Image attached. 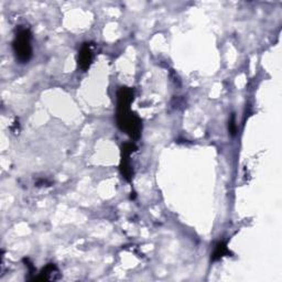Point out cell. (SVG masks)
<instances>
[{
	"instance_id": "3",
	"label": "cell",
	"mask_w": 282,
	"mask_h": 282,
	"mask_svg": "<svg viewBox=\"0 0 282 282\" xmlns=\"http://www.w3.org/2000/svg\"><path fill=\"white\" fill-rule=\"evenodd\" d=\"M137 147L132 143H127L122 148V160H121V172L127 181L131 180L132 169L130 166V154L135 152Z\"/></svg>"
},
{
	"instance_id": "2",
	"label": "cell",
	"mask_w": 282,
	"mask_h": 282,
	"mask_svg": "<svg viewBox=\"0 0 282 282\" xmlns=\"http://www.w3.org/2000/svg\"><path fill=\"white\" fill-rule=\"evenodd\" d=\"M13 52L16 58L21 63H28L32 56L31 45V32L27 28H21L16 34V38L12 42Z\"/></svg>"
},
{
	"instance_id": "5",
	"label": "cell",
	"mask_w": 282,
	"mask_h": 282,
	"mask_svg": "<svg viewBox=\"0 0 282 282\" xmlns=\"http://www.w3.org/2000/svg\"><path fill=\"white\" fill-rule=\"evenodd\" d=\"M60 278V273L58 267L53 264H49L46 265L42 271L39 273V276L37 278H34V280H41V281H50V280H58Z\"/></svg>"
},
{
	"instance_id": "6",
	"label": "cell",
	"mask_w": 282,
	"mask_h": 282,
	"mask_svg": "<svg viewBox=\"0 0 282 282\" xmlns=\"http://www.w3.org/2000/svg\"><path fill=\"white\" fill-rule=\"evenodd\" d=\"M229 253H230V251L227 248L226 243L218 242L215 246L213 255H212V262H217V260L222 259L224 256L229 255Z\"/></svg>"
},
{
	"instance_id": "4",
	"label": "cell",
	"mask_w": 282,
	"mask_h": 282,
	"mask_svg": "<svg viewBox=\"0 0 282 282\" xmlns=\"http://www.w3.org/2000/svg\"><path fill=\"white\" fill-rule=\"evenodd\" d=\"M91 61H93V52H91L90 43H84L80 50L79 58H77L79 66L83 72H86V70L89 68Z\"/></svg>"
},
{
	"instance_id": "7",
	"label": "cell",
	"mask_w": 282,
	"mask_h": 282,
	"mask_svg": "<svg viewBox=\"0 0 282 282\" xmlns=\"http://www.w3.org/2000/svg\"><path fill=\"white\" fill-rule=\"evenodd\" d=\"M228 129H229V132L231 136H235L236 132H237V126H236V119H235V116L232 115L231 118L229 119V125H228Z\"/></svg>"
},
{
	"instance_id": "1",
	"label": "cell",
	"mask_w": 282,
	"mask_h": 282,
	"mask_svg": "<svg viewBox=\"0 0 282 282\" xmlns=\"http://www.w3.org/2000/svg\"><path fill=\"white\" fill-rule=\"evenodd\" d=\"M133 101V90L129 87H122L117 93V125L123 131L133 138L138 139L141 132L140 118L130 110Z\"/></svg>"
}]
</instances>
